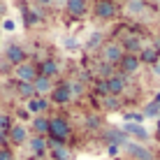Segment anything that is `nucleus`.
<instances>
[{
    "mask_svg": "<svg viewBox=\"0 0 160 160\" xmlns=\"http://www.w3.org/2000/svg\"><path fill=\"white\" fill-rule=\"evenodd\" d=\"M49 135H51V139L53 142H58V144H63L65 139L70 137V123L65 118H49Z\"/></svg>",
    "mask_w": 160,
    "mask_h": 160,
    "instance_id": "f257e3e1",
    "label": "nucleus"
},
{
    "mask_svg": "<svg viewBox=\"0 0 160 160\" xmlns=\"http://www.w3.org/2000/svg\"><path fill=\"white\" fill-rule=\"evenodd\" d=\"M14 74H16V79L21 81V84H32V81L37 79V68L35 65H30V63H21V65H16V70H14Z\"/></svg>",
    "mask_w": 160,
    "mask_h": 160,
    "instance_id": "f03ea898",
    "label": "nucleus"
},
{
    "mask_svg": "<svg viewBox=\"0 0 160 160\" xmlns=\"http://www.w3.org/2000/svg\"><path fill=\"white\" fill-rule=\"evenodd\" d=\"M123 148L130 153L132 158H137V160H153V153L148 151V148L139 146V144H130V142H125V144H123Z\"/></svg>",
    "mask_w": 160,
    "mask_h": 160,
    "instance_id": "7ed1b4c3",
    "label": "nucleus"
},
{
    "mask_svg": "<svg viewBox=\"0 0 160 160\" xmlns=\"http://www.w3.org/2000/svg\"><path fill=\"white\" fill-rule=\"evenodd\" d=\"M104 81H107L109 95H118V93H123V88H125V77L123 74H114V77H109V79H104Z\"/></svg>",
    "mask_w": 160,
    "mask_h": 160,
    "instance_id": "20e7f679",
    "label": "nucleus"
},
{
    "mask_svg": "<svg viewBox=\"0 0 160 160\" xmlns=\"http://www.w3.org/2000/svg\"><path fill=\"white\" fill-rule=\"evenodd\" d=\"M121 58H123V49L118 47V44H107L104 47V63H121Z\"/></svg>",
    "mask_w": 160,
    "mask_h": 160,
    "instance_id": "39448f33",
    "label": "nucleus"
},
{
    "mask_svg": "<svg viewBox=\"0 0 160 160\" xmlns=\"http://www.w3.org/2000/svg\"><path fill=\"white\" fill-rule=\"evenodd\" d=\"M7 135H9V142H14V144H23V142L28 139V130H26L23 125H19V123H14L12 128L7 130Z\"/></svg>",
    "mask_w": 160,
    "mask_h": 160,
    "instance_id": "423d86ee",
    "label": "nucleus"
},
{
    "mask_svg": "<svg viewBox=\"0 0 160 160\" xmlns=\"http://www.w3.org/2000/svg\"><path fill=\"white\" fill-rule=\"evenodd\" d=\"M51 98H53V102H58V104H63V102H68L70 98H72V88H70V84H60L53 88V93H51Z\"/></svg>",
    "mask_w": 160,
    "mask_h": 160,
    "instance_id": "0eeeda50",
    "label": "nucleus"
},
{
    "mask_svg": "<svg viewBox=\"0 0 160 160\" xmlns=\"http://www.w3.org/2000/svg\"><path fill=\"white\" fill-rule=\"evenodd\" d=\"M5 56H7V60H9V63H14V65H21V63L26 60V53H23V49H21V47H16V44L7 47Z\"/></svg>",
    "mask_w": 160,
    "mask_h": 160,
    "instance_id": "6e6552de",
    "label": "nucleus"
},
{
    "mask_svg": "<svg viewBox=\"0 0 160 160\" xmlns=\"http://www.w3.org/2000/svg\"><path fill=\"white\" fill-rule=\"evenodd\" d=\"M95 12H98L100 19H112L114 12H116V7H114L112 0H100V2H98V7H95Z\"/></svg>",
    "mask_w": 160,
    "mask_h": 160,
    "instance_id": "1a4fd4ad",
    "label": "nucleus"
},
{
    "mask_svg": "<svg viewBox=\"0 0 160 160\" xmlns=\"http://www.w3.org/2000/svg\"><path fill=\"white\" fill-rule=\"evenodd\" d=\"M121 68H123V72H125V74L137 72V68H139V58L132 56V53H125V56L121 58Z\"/></svg>",
    "mask_w": 160,
    "mask_h": 160,
    "instance_id": "9d476101",
    "label": "nucleus"
},
{
    "mask_svg": "<svg viewBox=\"0 0 160 160\" xmlns=\"http://www.w3.org/2000/svg\"><path fill=\"white\" fill-rule=\"evenodd\" d=\"M30 144V151H32V156H44V151H47V139H44V137H40V135H35L32 137V139L28 142Z\"/></svg>",
    "mask_w": 160,
    "mask_h": 160,
    "instance_id": "9b49d317",
    "label": "nucleus"
},
{
    "mask_svg": "<svg viewBox=\"0 0 160 160\" xmlns=\"http://www.w3.org/2000/svg\"><path fill=\"white\" fill-rule=\"evenodd\" d=\"M123 130H125V132H130V135H132V137H137V139H142V142L148 139L146 128H142L139 123H125V125H123Z\"/></svg>",
    "mask_w": 160,
    "mask_h": 160,
    "instance_id": "f8f14e48",
    "label": "nucleus"
},
{
    "mask_svg": "<svg viewBox=\"0 0 160 160\" xmlns=\"http://www.w3.org/2000/svg\"><path fill=\"white\" fill-rule=\"evenodd\" d=\"M32 88H35V93H49L51 91V79L49 77H42V74H37V79L32 81Z\"/></svg>",
    "mask_w": 160,
    "mask_h": 160,
    "instance_id": "ddd939ff",
    "label": "nucleus"
},
{
    "mask_svg": "<svg viewBox=\"0 0 160 160\" xmlns=\"http://www.w3.org/2000/svg\"><path fill=\"white\" fill-rule=\"evenodd\" d=\"M68 12L72 14V16H81V14H86V0H68Z\"/></svg>",
    "mask_w": 160,
    "mask_h": 160,
    "instance_id": "4468645a",
    "label": "nucleus"
},
{
    "mask_svg": "<svg viewBox=\"0 0 160 160\" xmlns=\"http://www.w3.org/2000/svg\"><path fill=\"white\" fill-rule=\"evenodd\" d=\"M47 100L44 98H32V100H28V112L30 114H40V112H44L47 109Z\"/></svg>",
    "mask_w": 160,
    "mask_h": 160,
    "instance_id": "2eb2a0df",
    "label": "nucleus"
},
{
    "mask_svg": "<svg viewBox=\"0 0 160 160\" xmlns=\"http://www.w3.org/2000/svg\"><path fill=\"white\" fill-rule=\"evenodd\" d=\"M51 158L53 160H70V158H72V153H70L63 144H58V146H51Z\"/></svg>",
    "mask_w": 160,
    "mask_h": 160,
    "instance_id": "dca6fc26",
    "label": "nucleus"
},
{
    "mask_svg": "<svg viewBox=\"0 0 160 160\" xmlns=\"http://www.w3.org/2000/svg\"><path fill=\"white\" fill-rule=\"evenodd\" d=\"M56 72H58V65L53 63V60H44V63L40 65V74L42 77H49V79H51Z\"/></svg>",
    "mask_w": 160,
    "mask_h": 160,
    "instance_id": "f3484780",
    "label": "nucleus"
},
{
    "mask_svg": "<svg viewBox=\"0 0 160 160\" xmlns=\"http://www.w3.org/2000/svg\"><path fill=\"white\" fill-rule=\"evenodd\" d=\"M32 128H35L37 135H44V132H49V118H42V116H37L35 121H32Z\"/></svg>",
    "mask_w": 160,
    "mask_h": 160,
    "instance_id": "a211bd4d",
    "label": "nucleus"
},
{
    "mask_svg": "<svg viewBox=\"0 0 160 160\" xmlns=\"http://www.w3.org/2000/svg\"><path fill=\"white\" fill-rule=\"evenodd\" d=\"M19 95L26 98V100H32V98H35V88H32V84H21V81H19Z\"/></svg>",
    "mask_w": 160,
    "mask_h": 160,
    "instance_id": "6ab92c4d",
    "label": "nucleus"
},
{
    "mask_svg": "<svg viewBox=\"0 0 160 160\" xmlns=\"http://www.w3.org/2000/svg\"><path fill=\"white\" fill-rule=\"evenodd\" d=\"M156 58H158L156 49H142V60L144 63H156Z\"/></svg>",
    "mask_w": 160,
    "mask_h": 160,
    "instance_id": "aec40b11",
    "label": "nucleus"
},
{
    "mask_svg": "<svg viewBox=\"0 0 160 160\" xmlns=\"http://www.w3.org/2000/svg\"><path fill=\"white\" fill-rule=\"evenodd\" d=\"M158 114H160V104H158V102H151V104H146V109H144V118H146V116L156 118Z\"/></svg>",
    "mask_w": 160,
    "mask_h": 160,
    "instance_id": "412c9836",
    "label": "nucleus"
},
{
    "mask_svg": "<svg viewBox=\"0 0 160 160\" xmlns=\"http://www.w3.org/2000/svg\"><path fill=\"white\" fill-rule=\"evenodd\" d=\"M125 49H130V51H137V49H142V42L137 40V37H128V40H125Z\"/></svg>",
    "mask_w": 160,
    "mask_h": 160,
    "instance_id": "4be33fe9",
    "label": "nucleus"
},
{
    "mask_svg": "<svg viewBox=\"0 0 160 160\" xmlns=\"http://www.w3.org/2000/svg\"><path fill=\"white\" fill-rule=\"evenodd\" d=\"M128 9L132 14H137V12H142V9H144V2H142V0H130L128 2Z\"/></svg>",
    "mask_w": 160,
    "mask_h": 160,
    "instance_id": "5701e85b",
    "label": "nucleus"
},
{
    "mask_svg": "<svg viewBox=\"0 0 160 160\" xmlns=\"http://www.w3.org/2000/svg\"><path fill=\"white\" fill-rule=\"evenodd\" d=\"M100 42H102V35H100V32H93V35H91V40L86 42V47H88V49H95Z\"/></svg>",
    "mask_w": 160,
    "mask_h": 160,
    "instance_id": "b1692460",
    "label": "nucleus"
},
{
    "mask_svg": "<svg viewBox=\"0 0 160 160\" xmlns=\"http://www.w3.org/2000/svg\"><path fill=\"white\" fill-rule=\"evenodd\" d=\"M9 128H12V121H9V116L0 114V132H7Z\"/></svg>",
    "mask_w": 160,
    "mask_h": 160,
    "instance_id": "393cba45",
    "label": "nucleus"
},
{
    "mask_svg": "<svg viewBox=\"0 0 160 160\" xmlns=\"http://www.w3.org/2000/svg\"><path fill=\"white\" fill-rule=\"evenodd\" d=\"M125 123H139V121H144V114H125Z\"/></svg>",
    "mask_w": 160,
    "mask_h": 160,
    "instance_id": "a878e982",
    "label": "nucleus"
},
{
    "mask_svg": "<svg viewBox=\"0 0 160 160\" xmlns=\"http://www.w3.org/2000/svg\"><path fill=\"white\" fill-rule=\"evenodd\" d=\"M104 107H107V109H118V100H116V95H109L107 100H104Z\"/></svg>",
    "mask_w": 160,
    "mask_h": 160,
    "instance_id": "bb28decb",
    "label": "nucleus"
},
{
    "mask_svg": "<svg viewBox=\"0 0 160 160\" xmlns=\"http://www.w3.org/2000/svg\"><path fill=\"white\" fill-rule=\"evenodd\" d=\"M0 160H14L12 151H7V148H0Z\"/></svg>",
    "mask_w": 160,
    "mask_h": 160,
    "instance_id": "cd10ccee",
    "label": "nucleus"
},
{
    "mask_svg": "<svg viewBox=\"0 0 160 160\" xmlns=\"http://www.w3.org/2000/svg\"><path fill=\"white\" fill-rule=\"evenodd\" d=\"M2 28H5V30H14V28H16V23H14L12 19H7V21H2Z\"/></svg>",
    "mask_w": 160,
    "mask_h": 160,
    "instance_id": "c85d7f7f",
    "label": "nucleus"
},
{
    "mask_svg": "<svg viewBox=\"0 0 160 160\" xmlns=\"http://www.w3.org/2000/svg\"><path fill=\"white\" fill-rule=\"evenodd\" d=\"M88 125H91V128H98V118L91 116V118H88Z\"/></svg>",
    "mask_w": 160,
    "mask_h": 160,
    "instance_id": "c756f323",
    "label": "nucleus"
},
{
    "mask_svg": "<svg viewBox=\"0 0 160 160\" xmlns=\"http://www.w3.org/2000/svg\"><path fill=\"white\" fill-rule=\"evenodd\" d=\"M40 2H42V5H51V0H40Z\"/></svg>",
    "mask_w": 160,
    "mask_h": 160,
    "instance_id": "7c9ffc66",
    "label": "nucleus"
},
{
    "mask_svg": "<svg viewBox=\"0 0 160 160\" xmlns=\"http://www.w3.org/2000/svg\"><path fill=\"white\" fill-rule=\"evenodd\" d=\"M63 2H68V0H63Z\"/></svg>",
    "mask_w": 160,
    "mask_h": 160,
    "instance_id": "2f4dec72",
    "label": "nucleus"
}]
</instances>
